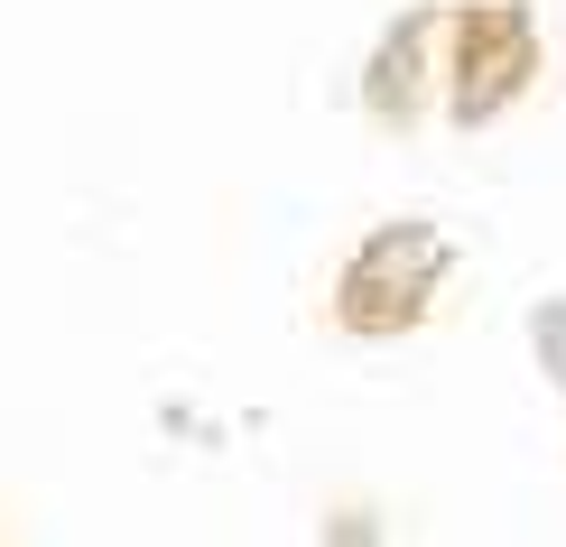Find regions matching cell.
Returning <instances> with one entry per match:
<instances>
[{
    "mask_svg": "<svg viewBox=\"0 0 566 547\" xmlns=\"http://www.w3.org/2000/svg\"><path fill=\"white\" fill-rule=\"evenodd\" d=\"M437 65H446V10H399L363 65V112L371 122H418Z\"/></svg>",
    "mask_w": 566,
    "mask_h": 547,
    "instance_id": "3",
    "label": "cell"
},
{
    "mask_svg": "<svg viewBox=\"0 0 566 547\" xmlns=\"http://www.w3.org/2000/svg\"><path fill=\"white\" fill-rule=\"evenodd\" d=\"M530 353H538V371H548L557 399H566V297H538L530 306Z\"/></svg>",
    "mask_w": 566,
    "mask_h": 547,
    "instance_id": "4",
    "label": "cell"
},
{
    "mask_svg": "<svg viewBox=\"0 0 566 547\" xmlns=\"http://www.w3.org/2000/svg\"><path fill=\"white\" fill-rule=\"evenodd\" d=\"M325 547H381V519L371 511H335L325 519Z\"/></svg>",
    "mask_w": 566,
    "mask_h": 547,
    "instance_id": "5",
    "label": "cell"
},
{
    "mask_svg": "<svg viewBox=\"0 0 566 547\" xmlns=\"http://www.w3.org/2000/svg\"><path fill=\"white\" fill-rule=\"evenodd\" d=\"M530 84H538V10L530 0H464V10H446V122L455 130H483Z\"/></svg>",
    "mask_w": 566,
    "mask_h": 547,
    "instance_id": "2",
    "label": "cell"
},
{
    "mask_svg": "<svg viewBox=\"0 0 566 547\" xmlns=\"http://www.w3.org/2000/svg\"><path fill=\"white\" fill-rule=\"evenodd\" d=\"M446 270H455V242H446L437 223H381V232H363V242L344 251L325 306H335L344 335L390 344V335H418V325H428Z\"/></svg>",
    "mask_w": 566,
    "mask_h": 547,
    "instance_id": "1",
    "label": "cell"
}]
</instances>
